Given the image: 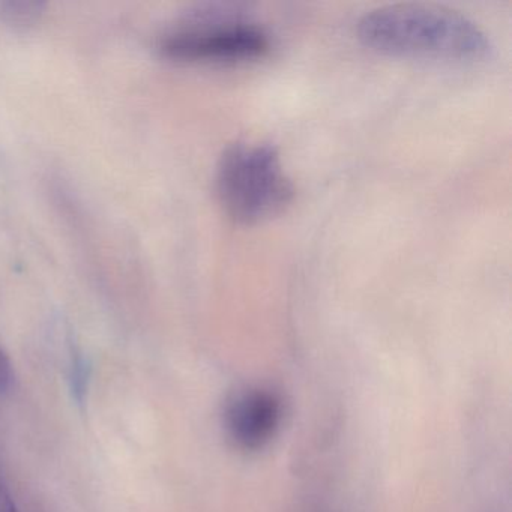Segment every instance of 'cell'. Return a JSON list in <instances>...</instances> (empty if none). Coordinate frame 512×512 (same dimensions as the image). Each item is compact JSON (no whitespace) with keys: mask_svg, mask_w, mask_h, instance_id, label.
I'll use <instances>...</instances> for the list:
<instances>
[{"mask_svg":"<svg viewBox=\"0 0 512 512\" xmlns=\"http://www.w3.org/2000/svg\"><path fill=\"white\" fill-rule=\"evenodd\" d=\"M358 34L367 46L410 58L476 61L490 53L487 34L469 17L437 5H386L365 14Z\"/></svg>","mask_w":512,"mask_h":512,"instance_id":"obj_1","label":"cell"},{"mask_svg":"<svg viewBox=\"0 0 512 512\" xmlns=\"http://www.w3.org/2000/svg\"><path fill=\"white\" fill-rule=\"evenodd\" d=\"M215 184L224 211L242 224L280 214L295 197L280 154L263 142L239 140L227 146L218 160Z\"/></svg>","mask_w":512,"mask_h":512,"instance_id":"obj_2","label":"cell"},{"mask_svg":"<svg viewBox=\"0 0 512 512\" xmlns=\"http://www.w3.org/2000/svg\"><path fill=\"white\" fill-rule=\"evenodd\" d=\"M269 37L262 28L241 20L191 26L164 38L161 50L179 61H245L268 52Z\"/></svg>","mask_w":512,"mask_h":512,"instance_id":"obj_3","label":"cell"},{"mask_svg":"<svg viewBox=\"0 0 512 512\" xmlns=\"http://www.w3.org/2000/svg\"><path fill=\"white\" fill-rule=\"evenodd\" d=\"M281 418L280 398L271 391L253 389L238 395L227 407V433L241 448H262L277 433Z\"/></svg>","mask_w":512,"mask_h":512,"instance_id":"obj_4","label":"cell"},{"mask_svg":"<svg viewBox=\"0 0 512 512\" xmlns=\"http://www.w3.org/2000/svg\"><path fill=\"white\" fill-rule=\"evenodd\" d=\"M43 10L44 4L38 2H4L0 4V19L13 28L25 29L40 19Z\"/></svg>","mask_w":512,"mask_h":512,"instance_id":"obj_5","label":"cell"},{"mask_svg":"<svg viewBox=\"0 0 512 512\" xmlns=\"http://www.w3.org/2000/svg\"><path fill=\"white\" fill-rule=\"evenodd\" d=\"M89 382H91V365L83 358L82 353H73L70 367V389L73 400L83 406L88 397Z\"/></svg>","mask_w":512,"mask_h":512,"instance_id":"obj_6","label":"cell"},{"mask_svg":"<svg viewBox=\"0 0 512 512\" xmlns=\"http://www.w3.org/2000/svg\"><path fill=\"white\" fill-rule=\"evenodd\" d=\"M13 383V368L10 359L0 350V392L7 391Z\"/></svg>","mask_w":512,"mask_h":512,"instance_id":"obj_7","label":"cell"},{"mask_svg":"<svg viewBox=\"0 0 512 512\" xmlns=\"http://www.w3.org/2000/svg\"><path fill=\"white\" fill-rule=\"evenodd\" d=\"M0 512H20L8 485L0 479Z\"/></svg>","mask_w":512,"mask_h":512,"instance_id":"obj_8","label":"cell"}]
</instances>
